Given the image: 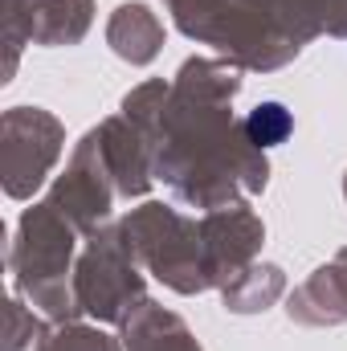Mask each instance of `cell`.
Returning <instances> with one entry per match:
<instances>
[{"label": "cell", "mask_w": 347, "mask_h": 351, "mask_svg": "<svg viewBox=\"0 0 347 351\" xmlns=\"http://www.w3.org/2000/svg\"><path fill=\"white\" fill-rule=\"evenodd\" d=\"M246 131H250L254 143L274 147V143H282V139L290 135V110L278 106V102H265V106H258V110L246 119Z\"/></svg>", "instance_id": "1"}]
</instances>
